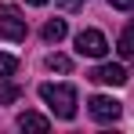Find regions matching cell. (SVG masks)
<instances>
[{
    "instance_id": "6da1fadb",
    "label": "cell",
    "mask_w": 134,
    "mask_h": 134,
    "mask_svg": "<svg viewBox=\"0 0 134 134\" xmlns=\"http://www.w3.org/2000/svg\"><path fill=\"white\" fill-rule=\"evenodd\" d=\"M40 98L58 120H72L76 116V87L69 83H40Z\"/></svg>"
},
{
    "instance_id": "7a4b0ae2",
    "label": "cell",
    "mask_w": 134,
    "mask_h": 134,
    "mask_svg": "<svg viewBox=\"0 0 134 134\" xmlns=\"http://www.w3.org/2000/svg\"><path fill=\"white\" fill-rule=\"evenodd\" d=\"M0 40H25V18L11 4H0Z\"/></svg>"
},
{
    "instance_id": "3957f363",
    "label": "cell",
    "mask_w": 134,
    "mask_h": 134,
    "mask_svg": "<svg viewBox=\"0 0 134 134\" xmlns=\"http://www.w3.org/2000/svg\"><path fill=\"white\" fill-rule=\"evenodd\" d=\"M76 51H80V54H87V58H105L109 40H105L98 29H83V33H76Z\"/></svg>"
},
{
    "instance_id": "277c9868",
    "label": "cell",
    "mask_w": 134,
    "mask_h": 134,
    "mask_svg": "<svg viewBox=\"0 0 134 134\" xmlns=\"http://www.w3.org/2000/svg\"><path fill=\"white\" fill-rule=\"evenodd\" d=\"M91 116L98 120V123H112V120H120V112H123V105L116 102V98H109V94H94L87 102Z\"/></svg>"
},
{
    "instance_id": "5b68a950",
    "label": "cell",
    "mask_w": 134,
    "mask_h": 134,
    "mask_svg": "<svg viewBox=\"0 0 134 134\" xmlns=\"http://www.w3.org/2000/svg\"><path fill=\"white\" fill-rule=\"evenodd\" d=\"M91 80L94 83H109V87H123L127 83V69L123 65H98V69H91Z\"/></svg>"
},
{
    "instance_id": "8992f818",
    "label": "cell",
    "mask_w": 134,
    "mask_h": 134,
    "mask_svg": "<svg viewBox=\"0 0 134 134\" xmlns=\"http://www.w3.org/2000/svg\"><path fill=\"white\" fill-rule=\"evenodd\" d=\"M18 127H22V131H51V120H47V116H40V112H22V116H18Z\"/></svg>"
},
{
    "instance_id": "52a82bcc",
    "label": "cell",
    "mask_w": 134,
    "mask_h": 134,
    "mask_svg": "<svg viewBox=\"0 0 134 134\" xmlns=\"http://www.w3.org/2000/svg\"><path fill=\"white\" fill-rule=\"evenodd\" d=\"M116 51H120L123 58H134V18L123 25V33H120V44H116Z\"/></svg>"
},
{
    "instance_id": "ba28073f",
    "label": "cell",
    "mask_w": 134,
    "mask_h": 134,
    "mask_svg": "<svg viewBox=\"0 0 134 134\" xmlns=\"http://www.w3.org/2000/svg\"><path fill=\"white\" fill-rule=\"evenodd\" d=\"M40 36H44L47 44H58V40L65 36V18H51V22L40 29Z\"/></svg>"
},
{
    "instance_id": "9c48e42d",
    "label": "cell",
    "mask_w": 134,
    "mask_h": 134,
    "mask_svg": "<svg viewBox=\"0 0 134 134\" xmlns=\"http://www.w3.org/2000/svg\"><path fill=\"white\" fill-rule=\"evenodd\" d=\"M18 98H22V87L18 83H0V105H11Z\"/></svg>"
},
{
    "instance_id": "30bf717a",
    "label": "cell",
    "mask_w": 134,
    "mask_h": 134,
    "mask_svg": "<svg viewBox=\"0 0 134 134\" xmlns=\"http://www.w3.org/2000/svg\"><path fill=\"white\" fill-rule=\"evenodd\" d=\"M15 69H18V58H15V54H4V51H0V80L15 76Z\"/></svg>"
},
{
    "instance_id": "8fae6325",
    "label": "cell",
    "mask_w": 134,
    "mask_h": 134,
    "mask_svg": "<svg viewBox=\"0 0 134 134\" xmlns=\"http://www.w3.org/2000/svg\"><path fill=\"white\" fill-rule=\"evenodd\" d=\"M47 69H54V72H69L72 62H69L65 54H51V58H47Z\"/></svg>"
},
{
    "instance_id": "7c38bea8",
    "label": "cell",
    "mask_w": 134,
    "mask_h": 134,
    "mask_svg": "<svg viewBox=\"0 0 134 134\" xmlns=\"http://www.w3.org/2000/svg\"><path fill=\"white\" fill-rule=\"evenodd\" d=\"M112 7H120V11H134V0H109Z\"/></svg>"
},
{
    "instance_id": "4fadbf2b",
    "label": "cell",
    "mask_w": 134,
    "mask_h": 134,
    "mask_svg": "<svg viewBox=\"0 0 134 134\" xmlns=\"http://www.w3.org/2000/svg\"><path fill=\"white\" fill-rule=\"evenodd\" d=\"M58 4H65V7H76V4H83V0H58Z\"/></svg>"
},
{
    "instance_id": "5bb4252c",
    "label": "cell",
    "mask_w": 134,
    "mask_h": 134,
    "mask_svg": "<svg viewBox=\"0 0 134 134\" xmlns=\"http://www.w3.org/2000/svg\"><path fill=\"white\" fill-rule=\"evenodd\" d=\"M25 4H36V7H40V4H47V0H25Z\"/></svg>"
}]
</instances>
